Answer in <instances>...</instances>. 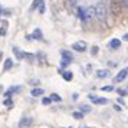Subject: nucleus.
Instances as JSON below:
<instances>
[{
	"instance_id": "obj_1",
	"label": "nucleus",
	"mask_w": 128,
	"mask_h": 128,
	"mask_svg": "<svg viewBox=\"0 0 128 128\" xmlns=\"http://www.w3.org/2000/svg\"><path fill=\"white\" fill-rule=\"evenodd\" d=\"M95 19L99 22H105L106 20V7L104 3H98L95 6Z\"/></svg>"
},
{
	"instance_id": "obj_2",
	"label": "nucleus",
	"mask_w": 128,
	"mask_h": 128,
	"mask_svg": "<svg viewBox=\"0 0 128 128\" xmlns=\"http://www.w3.org/2000/svg\"><path fill=\"white\" fill-rule=\"evenodd\" d=\"M111 13L114 14V16H120L122 13V6L121 3H120V0H111Z\"/></svg>"
},
{
	"instance_id": "obj_3",
	"label": "nucleus",
	"mask_w": 128,
	"mask_h": 128,
	"mask_svg": "<svg viewBox=\"0 0 128 128\" xmlns=\"http://www.w3.org/2000/svg\"><path fill=\"white\" fill-rule=\"evenodd\" d=\"M32 124H33V118L32 116H23L19 121V128H29Z\"/></svg>"
},
{
	"instance_id": "obj_4",
	"label": "nucleus",
	"mask_w": 128,
	"mask_h": 128,
	"mask_svg": "<svg viewBox=\"0 0 128 128\" xmlns=\"http://www.w3.org/2000/svg\"><path fill=\"white\" fill-rule=\"evenodd\" d=\"M60 53H62V58H64V60H62V65H64V66L72 62L74 56H72V53H70V52H68V50H62Z\"/></svg>"
},
{
	"instance_id": "obj_5",
	"label": "nucleus",
	"mask_w": 128,
	"mask_h": 128,
	"mask_svg": "<svg viewBox=\"0 0 128 128\" xmlns=\"http://www.w3.org/2000/svg\"><path fill=\"white\" fill-rule=\"evenodd\" d=\"M127 75H128V68H124V69L120 70V72H118V75L114 78V82H121V81H124V79L127 78Z\"/></svg>"
},
{
	"instance_id": "obj_6",
	"label": "nucleus",
	"mask_w": 128,
	"mask_h": 128,
	"mask_svg": "<svg viewBox=\"0 0 128 128\" xmlns=\"http://www.w3.org/2000/svg\"><path fill=\"white\" fill-rule=\"evenodd\" d=\"M72 48L75 49L76 52H85L86 50V43L84 40H81V42H75L74 45H72Z\"/></svg>"
},
{
	"instance_id": "obj_7",
	"label": "nucleus",
	"mask_w": 128,
	"mask_h": 128,
	"mask_svg": "<svg viewBox=\"0 0 128 128\" xmlns=\"http://www.w3.org/2000/svg\"><path fill=\"white\" fill-rule=\"evenodd\" d=\"M89 99H91L95 105H104V104L108 102L106 98H99V96H95V95H89Z\"/></svg>"
},
{
	"instance_id": "obj_8",
	"label": "nucleus",
	"mask_w": 128,
	"mask_h": 128,
	"mask_svg": "<svg viewBox=\"0 0 128 128\" xmlns=\"http://www.w3.org/2000/svg\"><path fill=\"white\" fill-rule=\"evenodd\" d=\"M76 13H78V18L81 19L82 22H86L88 20L86 9H84V7H78V9H76Z\"/></svg>"
},
{
	"instance_id": "obj_9",
	"label": "nucleus",
	"mask_w": 128,
	"mask_h": 128,
	"mask_svg": "<svg viewBox=\"0 0 128 128\" xmlns=\"http://www.w3.org/2000/svg\"><path fill=\"white\" fill-rule=\"evenodd\" d=\"M18 91H20V86H12V88H9L6 92H4V96H6V98H10L13 94L18 92Z\"/></svg>"
},
{
	"instance_id": "obj_10",
	"label": "nucleus",
	"mask_w": 128,
	"mask_h": 128,
	"mask_svg": "<svg viewBox=\"0 0 128 128\" xmlns=\"http://www.w3.org/2000/svg\"><path fill=\"white\" fill-rule=\"evenodd\" d=\"M43 94H45V91H43L42 88H33V89L30 91V95H32V96H40Z\"/></svg>"
},
{
	"instance_id": "obj_11",
	"label": "nucleus",
	"mask_w": 128,
	"mask_h": 128,
	"mask_svg": "<svg viewBox=\"0 0 128 128\" xmlns=\"http://www.w3.org/2000/svg\"><path fill=\"white\" fill-rule=\"evenodd\" d=\"M120 46H121V40H120V39H112V40L110 42L111 49H118Z\"/></svg>"
},
{
	"instance_id": "obj_12",
	"label": "nucleus",
	"mask_w": 128,
	"mask_h": 128,
	"mask_svg": "<svg viewBox=\"0 0 128 128\" xmlns=\"http://www.w3.org/2000/svg\"><path fill=\"white\" fill-rule=\"evenodd\" d=\"M12 68H13V60H12V58H7L6 60H4L3 69H4V70H9V69H12Z\"/></svg>"
},
{
	"instance_id": "obj_13",
	"label": "nucleus",
	"mask_w": 128,
	"mask_h": 128,
	"mask_svg": "<svg viewBox=\"0 0 128 128\" xmlns=\"http://www.w3.org/2000/svg\"><path fill=\"white\" fill-rule=\"evenodd\" d=\"M60 74H62V76H64L65 81H70V79L74 78V75H72V72H70V70H62Z\"/></svg>"
},
{
	"instance_id": "obj_14",
	"label": "nucleus",
	"mask_w": 128,
	"mask_h": 128,
	"mask_svg": "<svg viewBox=\"0 0 128 128\" xmlns=\"http://www.w3.org/2000/svg\"><path fill=\"white\" fill-rule=\"evenodd\" d=\"M32 38H33V39H38V40H43V36H42L40 29H36L35 32H33V35H32Z\"/></svg>"
},
{
	"instance_id": "obj_15",
	"label": "nucleus",
	"mask_w": 128,
	"mask_h": 128,
	"mask_svg": "<svg viewBox=\"0 0 128 128\" xmlns=\"http://www.w3.org/2000/svg\"><path fill=\"white\" fill-rule=\"evenodd\" d=\"M108 75H110V70H106V69H101L96 72V76L98 78H106Z\"/></svg>"
},
{
	"instance_id": "obj_16",
	"label": "nucleus",
	"mask_w": 128,
	"mask_h": 128,
	"mask_svg": "<svg viewBox=\"0 0 128 128\" xmlns=\"http://www.w3.org/2000/svg\"><path fill=\"white\" fill-rule=\"evenodd\" d=\"M13 53H14V55H16V58L18 59H20V60H23V52H20V50H19V48H13Z\"/></svg>"
},
{
	"instance_id": "obj_17",
	"label": "nucleus",
	"mask_w": 128,
	"mask_h": 128,
	"mask_svg": "<svg viewBox=\"0 0 128 128\" xmlns=\"http://www.w3.org/2000/svg\"><path fill=\"white\" fill-rule=\"evenodd\" d=\"M23 59H28L29 62H33V60H35V55H33V53L23 52Z\"/></svg>"
},
{
	"instance_id": "obj_18",
	"label": "nucleus",
	"mask_w": 128,
	"mask_h": 128,
	"mask_svg": "<svg viewBox=\"0 0 128 128\" xmlns=\"http://www.w3.org/2000/svg\"><path fill=\"white\" fill-rule=\"evenodd\" d=\"M42 3H43V0H35V2L32 3V6H30V10H35V9H38Z\"/></svg>"
},
{
	"instance_id": "obj_19",
	"label": "nucleus",
	"mask_w": 128,
	"mask_h": 128,
	"mask_svg": "<svg viewBox=\"0 0 128 128\" xmlns=\"http://www.w3.org/2000/svg\"><path fill=\"white\" fill-rule=\"evenodd\" d=\"M3 104L6 105V108H7V110H10V108H13V99H12V98H6Z\"/></svg>"
},
{
	"instance_id": "obj_20",
	"label": "nucleus",
	"mask_w": 128,
	"mask_h": 128,
	"mask_svg": "<svg viewBox=\"0 0 128 128\" xmlns=\"http://www.w3.org/2000/svg\"><path fill=\"white\" fill-rule=\"evenodd\" d=\"M86 14H88V19L89 18H95V7H89V9H86Z\"/></svg>"
},
{
	"instance_id": "obj_21",
	"label": "nucleus",
	"mask_w": 128,
	"mask_h": 128,
	"mask_svg": "<svg viewBox=\"0 0 128 128\" xmlns=\"http://www.w3.org/2000/svg\"><path fill=\"white\" fill-rule=\"evenodd\" d=\"M79 111H81L82 114H85V112H91V106H88V105H81V106H79Z\"/></svg>"
},
{
	"instance_id": "obj_22",
	"label": "nucleus",
	"mask_w": 128,
	"mask_h": 128,
	"mask_svg": "<svg viewBox=\"0 0 128 128\" xmlns=\"http://www.w3.org/2000/svg\"><path fill=\"white\" fill-rule=\"evenodd\" d=\"M72 116L76 118V120H82V118H84V114H82L81 111H75V112L72 114Z\"/></svg>"
},
{
	"instance_id": "obj_23",
	"label": "nucleus",
	"mask_w": 128,
	"mask_h": 128,
	"mask_svg": "<svg viewBox=\"0 0 128 128\" xmlns=\"http://www.w3.org/2000/svg\"><path fill=\"white\" fill-rule=\"evenodd\" d=\"M49 98L52 99V101H56V102H60V101H62V98H60V96H59L58 94H52V95H50V96H49Z\"/></svg>"
},
{
	"instance_id": "obj_24",
	"label": "nucleus",
	"mask_w": 128,
	"mask_h": 128,
	"mask_svg": "<svg viewBox=\"0 0 128 128\" xmlns=\"http://www.w3.org/2000/svg\"><path fill=\"white\" fill-rule=\"evenodd\" d=\"M120 3H121V6H122V10L124 9L128 10V0H120Z\"/></svg>"
},
{
	"instance_id": "obj_25",
	"label": "nucleus",
	"mask_w": 128,
	"mask_h": 128,
	"mask_svg": "<svg viewBox=\"0 0 128 128\" xmlns=\"http://www.w3.org/2000/svg\"><path fill=\"white\" fill-rule=\"evenodd\" d=\"M101 89H102V91H105V92H111V91L114 89V86H112V85H105V86H102Z\"/></svg>"
},
{
	"instance_id": "obj_26",
	"label": "nucleus",
	"mask_w": 128,
	"mask_h": 128,
	"mask_svg": "<svg viewBox=\"0 0 128 128\" xmlns=\"http://www.w3.org/2000/svg\"><path fill=\"white\" fill-rule=\"evenodd\" d=\"M42 104H43V105H50V104H52V99H50V98H46V96H45V98L42 99Z\"/></svg>"
},
{
	"instance_id": "obj_27",
	"label": "nucleus",
	"mask_w": 128,
	"mask_h": 128,
	"mask_svg": "<svg viewBox=\"0 0 128 128\" xmlns=\"http://www.w3.org/2000/svg\"><path fill=\"white\" fill-rule=\"evenodd\" d=\"M76 2L78 0H66V4L69 7H74V6H76Z\"/></svg>"
},
{
	"instance_id": "obj_28",
	"label": "nucleus",
	"mask_w": 128,
	"mask_h": 128,
	"mask_svg": "<svg viewBox=\"0 0 128 128\" xmlns=\"http://www.w3.org/2000/svg\"><path fill=\"white\" fill-rule=\"evenodd\" d=\"M116 92L120 94V95H121V96H125V95H127V91H125V89H118V91H116Z\"/></svg>"
},
{
	"instance_id": "obj_29",
	"label": "nucleus",
	"mask_w": 128,
	"mask_h": 128,
	"mask_svg": "<svg viewBox=\"0 0 128 128\" xmlns=\"http://www.w3.org/2000/svg\"><path fill=\"white\" fill-rule=\"evenodd\" d=\"M91 53H92V55H96V53H98V46H94L92 50H91Z\"/></svg>"
},
{
	"instance_id": "obj_30",
	"label": "nucleus",
	"mask_w": 128,
	"mask_h": 128,
	"mask_svg": "<svg viewBox=\"0 0 128 128\" xmlns=\"http://www.w3.org/2000/svg\"><path fill=\"white\" fill-rule=\"evenodd\" d=\"M6 35V28H2L0 29V36H4Z\"/></svg>"
},
{
	"instance_id": "obj_31",
	"label": "nucleus",
	"mask_w": 128,
	"mask_h": 128,
	"mask_svg": "<svg viewBox=\"0 0 128 128\" xmlns=\"http://www.w3.org/2000/svg\"><path fill=\"white\" fill-rule=\"evenodd\" d=\"M39 12H40V13H45V6H43V3L39 6Z\"/></svg>"
},
{
	"instance_id": "obj_32",
	"label": "nucleus",
	"mask_w": 128,
	"mask_h": 128,
	"mask_svg": "<svg viewBox=\"0 0 128 128\" xmlns=\"http://www.w3.org/2000/svg\"><path fill=\"white\" fill-rule=\"evenodd\" d=\"M114 110H115V111H121V106H118V105H114Z\"/></svg>"
},
{
	"instance_id": "obj_33",
	"label": "nucleus",
	"mask_w": 128,
	"mask_h": 128,
	"mask_svg": "<svg viewBox=\"0 0 128 128\" xmlns=\"http://www.w3.org/2000/svg\"><path fill=\"white\" fill-rule=\"evenodd\" d=\"M124 40L128 42V33H125V35H124Z\"/></svg>"
},
{
	"instance_id": "obj_34",
	"label": "nucleus",
	"mask_w": 128,
	"mask_h": 128,
	"mask_svg": "<svg viewBox=\"0 0 128 128\" xmlns=\"http://www.w3.org/2000/svg\"><path fill=\"white\" fill-rule=\"evenodd\" d=\"M3 58V52H0V59Z\"/></svg>"
},
{
	"instance_id": "obj_35",
	"label": "nucleus",
	"mask_w": 128,
	"mask_h": 128,
	"mask_svg": "<svg viewBox=\"0 0 128 128\" xmlns=\"http://www.w3.org/2000/svg\"><path fill=\"white\" fill-rule=\"evenodd\" d=\"M65 128H70V127H65Z\"/></svg>"
}]
</instances>
